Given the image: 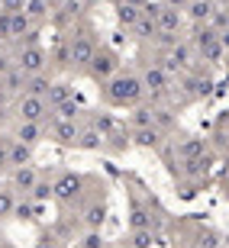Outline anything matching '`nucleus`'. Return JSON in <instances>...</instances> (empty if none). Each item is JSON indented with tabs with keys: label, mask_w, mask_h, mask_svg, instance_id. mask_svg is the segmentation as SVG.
<instances>
[{
	"label": "nucleus",
	"mask_w": 229,
	"mask_h": 248,
	"mask_svg": "<svg viewBox=\"0 0 229 248\" xmlns=\"http://www.w3.org/2000/svg\"><path fill=\"white\" fill-rule=\"evenodd\" d=\"M142 97H146V87H142V78L139 74L119 71L113 81L103 84V100L110 103V107H136Z\"/></svg>",
	"instance_id": "nucleus-1"
},
{
	"label": "nucleus",
	"mask_w": 229,
	"mask_h": 248,
	"mask_svg": "<svg viewBox=\"0 0 229 248\" xmlns=\"http://www.w3.org/2000/svg\"><path fill=\"white\" fill-rule=\"evenodd\" d=\"M68 52H71V68L74 71H87V64L94 62V55H97V39H94V29L91 26H74L71 32H68Z\"/></svg>",
	"instance_id": "nucleus-2"
},
{
	"label": "nucleus",
	"mask_w": 229,
	"mask_h": 248,
	"mask_svg": "<svg viewBox=\"0 0 229 248\" xmlns=\"http://www.w3.org/2000/svg\"><path fill=\"white\" fill-rule=\"evenodd\" d=\"M119 52L116 48H110V46H100L97 48V55H94V62L87 64V78H91V81H97V84H107V81H113V78H116L119 74Z\"/></svg>",
	"instance_id": "nucleus-3"
},
{
	"label": "nucleus",
	"mask_w": 229,
	"mask_h": 248,
	"mask_svg": "<svg viewBox=\"0 0 229 248\" xmlns=\"http://www.w3.org/2000/svg\"><path fill=\"white\" fill-rule=\"evenodd\" d=\"M13 62H16V68L23 74H26V78H36V74H46V68H49V52L42 46H19V52H16V58H13Z\"/></svg>",
	"instance_id": "nucleus-4"
},
{
	"label": "nucleus",
	"mask_w": 229,
	"mask_h": 248,
	"mask_svg": "<svg viewBox=\"0 0 229 248\" xmlns=\"http://www.w3.org/2000/svg\"><path fill=\"white\" fill-rule=\"evenodd\" d=\"M84 190V177L74 174V171H62V174L52 181V197H55L58 203H65V206H71L78 197H81Z\"/></svg>",
	"instance_id": "nucleus-5"
},
{
	"label": "nucleus",
	"mask_w": 229,
	"mask_h": 248,
	"mask_svg": "<svg viewBox=\"0 0 229 248\" xmlns=\"http://www.w3.org/2000/svg\"><path fill=\"white\" fill-rule=\"evenodd\" d=\"M16 116H19V123H49L52 107H49L42 97H29V93H23L19 103H16Z\"/></svg>",
	"instance_id": "nucleus-6"
},
{
	"label": "nucleus",
	"mask_w": 229,
	"mask_h": 248,
	"mask_svg": "<svg viewBox=\"0 0 229 248\" xmlns=\"http://www.w3.org/2000/svg\"><path fill=\"white\" fill-rule=\"evenodd\" d=\"M142 87H146V93H152V97H165V93L171 91V74H168L162 64H148L146 71H142Z\"/></svg>",
	"instance_id": "nucleus-7"
},
{
	"label": "nucleus",
	"mask_w": 229,
	"mask_h": 248,
	"mask_svg": "<svg viewBox=\"0 0 229 248\" xmlns=\"http://www.w3.org/2000/svg\"><path fill=\"white\" fill-rule=\"evenodd\" d=\"M184 91H187V97H210L213 93V74L210 71H200V68H194V71L184 74Z\"/></svg>",
	"instance_id": "nucleus-8"
},
{
	"label": "nucleus",
	"mask_w": 229,
	"mask_h": 248,
	"mask_svg": "<svg viewBox=\"0 0 229 248\" xmlns=\"http://www.w3.org/2000/svg\"><path fill=\"white\" fill-rule=\"evenodd\" d=\"M78 136H81V123H74V120H52L49 123V139L55 145H78Z\"/></svg>",
	"instance_id": "nucleus-9"
},
{
	"label": "nucleus",
	"mask_w": 229,
	"mask_h": 248,
	"mask_svg": "<svg viewBox=\"0 0 229 248\" xmlns=\"http://www.w3.org/2000/svg\"><path fill=\"white\" fill-rule=\"evenodd\" d=\"M216 10H220L216 0H191L187 10H184V16L191 19L194 26H210V19L216 16Z\"/></svg>",
	"instance_id": "nucleus-10"
},
{
	"label": "nucleus",
	"mask_w": 229,
	"mask_h": 248,
	"mask_svg": "<svg viewBox=\"0 0 229 248\" xmlns=\"http://www.w3.org/2000/svg\"><path fill=\"white\" fill-rule=\"evenodd\" d=\"M33 29H36V23L23 13V10H16V13H10V29H7V42H16V46H23L29 36H33Z\"/></svg>",
	"instance_id": "nucleus-11"
},
{
	"label": "nucleus",
	"mask_w": 229,
	"mask_h": 248,
	"mask_svg": "<svg viewBox=\"0 0 229 248\" xmlns=\"http://www.w3.org/2000/svg\"><path fill=\"white\" fill-rule=\"evenodd\" d=\"M210 165H213V155L207 152V155L200 158H187V161H181L178 165V177H187V181H203V177L210 174Z\"/></svg>",
	"instance_id": "nucleus-12"
},
{
	"label": "nucleus",
	"mask_w": 229,
	"mask_h": 248,
	"mask_svg": "<svg viewBox=\"0 0 229 248\" xmlns=\"http://www.w3.org/2000/svg\"><path fill=\"white\" fill-rule=\"evenodd\" d=\"M36 181H39V171H36L33 165H26V168H13V171H10V190L23 193V197H29V193H33Z\"/></svg>",
	"instance_id": "nucleus-13"
},
{
	"label": "nucleus",
	"mask_w": 229,
	"mask_h": 248,
	"mask_svg": "<svg viewBox=\"0 0 229 248\" xmlns=\"http://www.w3.org/2000/svg\"><path fill=\"white\" fill-rule=\"evenodd\" d=\"M155 23H158V32H165V36H178V32H181V26H184V13H181V10H171V7H165V3H162V10H158Z\"/></svg>",
	"instance_id": "nucleus-14"
},
{
	"label": "nucleus",
	"mask_w": 229,
	"mask_h": 248,
	"mask_svg": "<svg viewBox=\"0 0 229 248\" xmlns=\"http://www.w3.org/2000/svg\"><path fill=\"white\" fill-rule=\"evenodd\" d=\"M207 152H210V145H207V139H200V136H187V139H181V142L174 145V155L181 158V161L200 158V155H207Z\"/></svg>",
	"instance_id": "nucleus-15"
},
{
	"label": "nucleus",
	"mask_w": 229,
	"mask_h": 248,
	"mask_svg": "<svg viewBox=\"0 0 229 248\" xmlns=\"http://www.w3.org/2000/svg\"><path fill=\"white\" fill-rule=\"evenodd\" d=\"M129 139H132V145H136V148L155 152V148H162V139H165V132H158L155 126H146V129H132V132H129Z\"/></svg>",
	"instance_id": "nucleus-16"
},
{
	"label": "nucleus",
	"mask_w": 229,
	"mask_h": 248,
	"mask_svg": "<svg viewBox=\"0 0 229 248\" xmlns=\"http://www.w3.org/2000/svg\"><path fill=\"white\" fill-rule=\"evenodd\" d=\"M13 139H16V142H23V145H33V148H36L39 142L46 139V123H16Z\"/></svg>",
	"instance_id": "nucleus-17"
},
{
	"label": "nucleus",
	"mask_w": 229,
	"mask_h": 248,
	"mask_svg": "<svg viewBox=\"0 0 229 248\" xmlns=\"http://www.w3.org/2000/svg\"><path fill=\"white\" fill-rule=\"evenodd\" d=\"M81 222L87 226V229L100 232V226L107 222V203H103V200H94V203H87V206L81 210Z\"/></svg>",
	"instance_id": "nucleus-18"
},
{
	"label": "nucleus",
	"mask_w": 229,
	"mask_h": 248,
	"mask_svg": "<svg viewBox=\"0 0 229 248\" xmlns=\"http://www.w3.org/2000/svg\"><path fill=\"white\" fill-rule=\"evenodd\" d=\"M26 74L19 71L16 64H13V68H10L7 74H3V78H0V87H3V91L10 93V97H13V93H19V97H23V93H26Z\"/></svg>",
	"instance_id": "nucleus-19"
},
{
	"label": "nucleus",
	"mask_w": 229,
	"mask_h": 248,
	"mask_svg": "<svg viewBox=\"0 0 229 248\" xmlns=\"http://www.w3.org/2000/svg\"><path fill=\"white\" fill-rule=\"evenodd\" d=\"M33 145H23V142H16V139H10V171L13 168H26L33 165Z\"/></svg>",
	"instance_id": "nucleus-20"
},
{
	"label": "nucleus",
	"mask_w": 229,
	"mask_h": 248,
	"mask_svg": "<svg viewBox=\"0 0 229 248\" xmlns=\"http://www.w3.org/2000/svg\"><path fill=\"white\" fill-rule=\"evenodd\" d=\"M103 142H107V139L87 123V126H81V136H78V145L74 148H81V152H97V148H103Z\"/></svg>",
	"instance_id": "nucleus-21"
},
{
	"label": "nucleus",
	"mask_w": 229,
	"mask_h": 248,
	"mask_svg": "<svg viewBox=\"0 0 229 248\" xmlns=\"http://www.w3.org/2000/svg\"><path fill=\"white\" fill-rule=\"evenodd\" d=\"M129 226H132V229H155V226H158V219H155V216H152V213L146 210V206H142V203H136V200H132Z\"/></svg>",
	"instance_id": "nucleus-22"
},
{
	"label": "nucleus",
	"mask_w": 229,
	"mask_h": 248,
	"mask_svg": "<svg viewBox=\"0 0 229 248\" xmlns=\"http://www.w3.org/2000/svg\"><path fill=\"white\" fill-rule=\"evenodd\" d=\"M68 100H74L71 84H65V81L52 84V91H49V97H46V103H49V107L55 110V107H62V103H68Z\"/></svg>",
	"instance_id": "nucleus-23"
},
{
	"label": "nucleus",
	"mask_w": 229,
	"mask_h": 248,
	"mask_svg": "<svg viewBox=\"0 0 229 248\" xmlns=\"http://www.w3.org/2000/svg\"><path fill=\"white\" fill-rule=\"evenodd\" d=\"M23 13H26L36 26H39V23H46V19L52 16V10H49L46 0H26V3H23Z\"/></svg>",
	"instance_id": "nucleus-24"
},
{
	"label": "nucleus",
	"mask_w": 229,
	"mask_h": 248,
	"mask_svg": "<svg viewBox=\"0 0 229 248\" xmlns=\"http://www.w3.org/2000/svg\"><path fill=\"white\" fill-rule=\"evenodd\" d=\"M52 78H49V74H36V78H29L26 81V93L29 97H42V100H46L49 97V91H52Z\"/></svg>",
	"instance_id": "nucleus-25"
},
{
	"label": "nucleus",
	"mask_w": 229,
	"mask_h": 248,
	"mask_svg": "<svg viewBox=\"0 0 229 248\" xmlns=\"http://www.w3.org/2000/svg\"><path fill=\"white\" fill-rule=\"evenodd\" d=\"M142 19V10H136V7H129V3H119L116 7V23L119 26H126V29H132Z\"/></svg>",
	"instance_id": "nucleus-26"
},
{
	"label": "nucleus",
	"mask_w": 229,
	"mask_h": 248,
	"mask_svg": "<svg viewBox=\"0 0 229 248\" xmlns=\"http://www.w3.org/2000/svg\"><path fill=\"white\" fill-rule=\"evenodd\" d=\"M13 216L23 222H33L39 219V203H33L29 197H23V200H16V210H13Z\"/></svg>",
	"instance_id": "nucleus-27"
},
{
	"label": "nucleus",
	"mask_w": 229,
	"mask_h": 248,
	"mask_svg": "<svg viewBox=\"0 0 229 248\" xmlns=\"http://www.w3.org/2000/svg\"><path fill=\"white\" fill-rule=\"evenodd\" d=\"M197 55H200V62H207V64H223V62H226V48H223V46H220V39H216L213 46L200 48Z\"/></svg>",
	"instance_id": "nucleus-28"
},
{
	"label": "nucleus",
	"mask_w": 229,
	"mask_h": 248,
	"mask_svg": "<svg viewBox=\"0 0 229 248\" xmlns=\"http://www.w3.org/2000/svg\"><path fill=\"white\" fill-rule=\"evenodd\" d=\"M129 245L132 248H152L155 245V229H129Z\"/></svg>",
	"instance_id": "nucleus-29"
},
{
	"label": "nucleus",
	"mask_w": 229,
	"mask_h": 248,
	"mask_svg": "<svg viewBox=\"0 0 229 248\" xmlns=\"http://www.w3.org/2000/svg\"><path fill=\"white\" fill-rule=\"evenodd\" d=\"M78 116H81V103H78V97L52 110V120H74V123H78Z\"/></svg>",
	"instance_id": "nucleus-30"
},
{
	"label": "nucleus",
	"mask_w": 229,
	"mask_h": 248,
	"mask_svg": "<svg viewBox=\"0 0 229 248\" xmlns=\"http://www.w3.org/2000/svg\"><path fill=\"white\" fill-rule=\"evenodd\" d=\"M91 126L97 129V132H100L103 139H110L113 132H116V123H113L110 116H107V113H94V116H91Z\"/></svg>",
	"instance_id": "nucleus-31"
},
{
	"label": "nucleus",
	"mask_w": 229,
	"mask_h": 248,
	"mask_svg": "<svg viewBox=\"0 0 229 248\" xmlns=\"http://www.w3.org/2000/svg\"><path fill=\"white\" fill-rule=\"evenodd\" d=\"M132 32H136L139 39H158V23H155V19H148V16H142L136 26H132Z\"/></svg>",
	"instance_id": "nucleus-32"
},
{
	"label": "nucleus",
	"mask_w": 229,
	"mask_h": 248,
	"mask_svg": "<svg viewBox=\"0 0 229 248\" xmlns=\"http://www.w3.org/2000/svg\"><path fill=\"white\" fill-rule=\"evenodd\" d=\"M155 123V110L152 107H136V113H132V129H146Z\"/></svg>",
	"instance_id": "nucleus-33"
},
{
	"label": "nucleus",
	"mask_w": 229,
	"mask_h": 248,
	"mask_svg": "<svg viewBox=\"0 0 229 248\" xmlns=\"http://www.w3.org/2000/svg\"><path fill=\"white\" fill-rule=\"evenodd\" d=\"M49 62L55 64V68H62V71H68V68H71V52H68V42H58L55 55H49Z\"/></svg>",
	"instance_id": "nucleus-34"
},
{
	"label": "nucleus",
	"mask_w": 229,
	"mask_h": 248,
	"mask_svg": "<svg viewBox=\"0 0 229 248\" xmlns=\"http://www.w3.org/2000/svg\"><path fill=\"white\" fill-rule=\"evenodd\" d=\"M13 210H16V197H13V190H0V219H7V216H13Z\"/></svg>",
	"instance_id": "nucleus-35"
},
{
	"label": "nucleus",
	"mask_w": 229,
	"mask_h": 248,
	"mask_svg": "<svg viewBox=\"0 0 229 248\" xmlns=\"http://www.w3.org/2000/svg\"><path fill=\"white\" fill-rule=\"evenodd\" d=\"M49 197H52V181H42V177H39L36 187H33V193H29V200L42 203V200H49Z\"/></svg>",
	"instance_id": "nucleus-36"
},
{
	"label": "nucleus",
	"mask_w": 229,
	"mask_h": 248,
	"mask_svg": "<svg viewBox=\"0 0 229 248\" xmlns=\"http://www.w3.org/2000/svg\"><path fill=\"white\" fill-rule=\"evenodd\" d=\"M197 248H220V235L213 229H200L197 232Z\"/></svg>",
	"instance_id": "nucleus-37"
},
{
	"label": "nucleus",
	"mask_w": 229,
	"mask_h": 248,
	"mask_svg": "<svg viewBox=\"0 0 229 248\" xmlns=\"http://www.w3.org/2000/svg\"><path fill=\"white\" fill-rule=\"evenodd\" d=\"M81 248H107V242H103V235L100 232H94V229H87V235H84L81 242H78Z\"/></svg>",
	"instance_id": "nucleus-38"
},
{
	"label": "nucleus",
	"mask_w": 229,
	"mask_h": 248,
	"mask_svg": "<svg viewBox=\"0 0 229 248\" xmlns=\"http://www.w3.org/2000/svg\"><path fill=\"white\" fill-rule=\"evenodd\" d=\"M152 126H155L158 132H165V129L174 126V116H171L168 110H155V123H152Z\"/></svg>",
	"instance_id": "nucleus-39"
},
{
	"label": "nucleus",
	"mask_w": 229,
	"mask_h": 248,
	"mask_svg": "<svg viewBox=\"0 0 229 248\" xmlns=\"http://www.w3.org/2000/svg\"><path fill=\"white\" fill-rule=\"evenodd\" d=\"M0 171H10V139H0Z\"/></svg>",
	"instance_id": "nucleus-40"
},
{
	"label": "nucleus",
	"mask_w": 229,
	"mask_h": 248,
	"mask_svg": "<svg viewBox=\"0 0 229 248\" xmlns=\"http://www.w3.org/2000/svg\"><path fill=\"white\" fill-rule=\"evenodd\" d=\"M36 248H62V245H58L55 235H39V239H36Z\"/></svg>",
	"instance_id": "nucleus-41"
},
{
	"label": "nucleus",
	"mask_w": 229,
	"mask_h": 248,
	"mask_svg": "<svg viewBox=\"0 0 229 248\" xmlns=\"http://www.w3.org/2000/svg\"><path fill=\"white\" fill-rule=\"evenodd\" d=\"M23 3H26V0H0V10H10V13H16V10H23Z\"/></svg>",
	"instance_id": "nucleus-42"
},
{
	"label": "nucleus",
	"mask_w": 229,
	"mask_h": 248,
	"mask_svg": "<svg viewBox=\"0 0 229 248\" xmlns=\"http://www.w3.org/2000/svg\"><path fill=\"white\" fill-rule=\"evenodd\" d=\"M13 64H16V62H13V58H10L7 52H0V78H3V74H7L10 68H13Z\"/></svg>",
	"instance_id": "nucleus-43"
},
{
	"label": "nucleus",
	"mask_w": 229,
	"mask_h": 248,
	"mask_svg": "<svg viewBox=\"0 0 229 248\" xmlns=\"http://www.w3.org/2000/svg\"><path fill=\"white\" fill-rule=\"evenodd\" d=\"M7 29H10V10H0V36L7 39Z\"/></svg>",
	"instance_id": "nucleus-44"
},
{
	"label": "nucleus",
	"mask_w": 229,
	"mask_h": 248,
	"mask_svg": "<svg viewBox=\"0 0 229 248\" xmlns=\"http://www.w3.org/2000/svg\"><path fill=\"white\" fill-rule=\"evenodd\" d=\"M162 3H165V7H171V10H187V3H191V0H162Z\"/></svg>",
	"instance_id": "nucleus-45"
},
{
	"label": "nucleus",
	"mask_w": 229,
	"mask_h": 248,
	"mask_svg": "<svg viewBox=\"0 0 229 248\" xmlns=\"http://www.w3.org/2000/svg\"><path fill=\"white\" fill-rule=\"evenodd\" d=\"M7 107H10V93H7V91H3V87H0V113L7 110Z\"/></svg>",
	"instance_id": "nucleus-46"
},
{
	"label": "nucleus",
	"mask_w": 229,
	"mask_h": 248,
	"mask_svg": "<svg viewBox=\"0 0 229 248\" xmlns=\"http://www.w3.org/2000/svg\"><path fill=\"white\" fill-rule=\"evenodd\" d=\"M220 46L226 48V55H229V29H223V32H220Z\"/></svg>",
	"instance_id": "nucleus-47"
},
{
	"label": "nucleus",
	"mask_w": 229,
	"mask_h": 248,
	"mask_svg": "<svg viewBox=\"0 0 229 248\" xmlns=\"http://www.w3.org/2000/svg\"><path fill=\"white\" fill-rule=\"evenodd\" d=\"M123 3H129V7H136V10H146L148 0H123Z\"/></svg>",
	"instance_id": "nucleus-48"
},
{
	"label": "nucleus",
	"mask_w": 229,
	"mask_h": 248,
	"mask_svg": "<svg viewBox=\"0 0 229 248\" xmlns=\"http://www.w3.org/2000/svg\"><path fill=\"white\" fill-rule=\"evenodd\" d=\"M220 187H223V193H226V200H229V171L223 174V184H220Z\"/></svg>",
	"instance_id": "nucleus-49"
},
{
	"label": "nucleus",
	"mask_w": 229,
	"mask_h": 248,
	"mask_svg": "<svg viewBox=\"0 0 229 248\" xmlns=\"http://www.w3.org/2000/svg\"><path fill=\"white\" fill-rule=\"evenodd\" d=\"M46 3H49V10H58V7H62V0H46Z\"/></svg>",
	"instance_id": "nucleus-50"
},
{
	"label": "nucleus",
	"mask_w": 229,
	"mask_h": 248,
	"mask_svg": "<svg viewBox=\"0 0 229 248\" xmlns=\"http://www.w3.org/2000/svg\"><path fill=\"white\" fill-rule=\"evenodd\" d=\"M223 64H226V81H229V55H226V62H223Z\"/></svg>",
	"instance_id": "nucleus-51"
},
{
	"label": "nucleus",
	"mask_w": 229,
	"mask_h": 248,
	"mask_svg": "<svg viewBox=\"0 0 229 248\" xmlns=\"http://www.w3.org/2000/svg\"><path fill=\"white\" fill-rule=\"evenodd\" d=\"M3 46H7V39H3V36H0V52H3Z\"/></svg>",
	"instance_id": "nucleus-52"
},
{
	"label": "nucleus",
	"mask_w": 229,
	"mask_h": 248,
	"mask_svg": "<svg viewBox=\"0 0 229 248\" xmlns=\"http://www.w3.org/2000/svg\"><path fill=\"white\" fill-rule=\"evenodd\" d=\"M0 190H3V181H0Z\"/></svg>",
	"instance_id": "nucleus-53"
},
{
	"label": "nucleus",
	"mask_w": 229,
	"mask_h": 248,
	"mask_svg": "<svg viewBox=\"0 0 229 248\" xmlns=\"http://www.w3.org/2000/svg\"><path fill=\"white\" fill-rule=\"evenodd\" d=\"M71 248H81V245H71Z\"/></svg>",
	"instance_id": "nucleus-54"
}]
</instances>
